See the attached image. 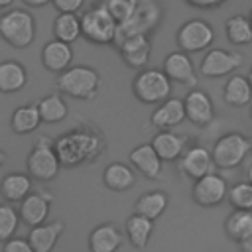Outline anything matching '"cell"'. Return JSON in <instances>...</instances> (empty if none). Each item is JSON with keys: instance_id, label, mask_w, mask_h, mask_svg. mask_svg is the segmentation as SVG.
<instances>
[{"instance_id": "cell-13", "label": "cell", "mask_w": 252, "mask_h": 252, "mask_svg": "<svg viewBox=\"0 0 252 252\" xmlns=\"http://www.w3.org/2000/svg\"><path fill=\"white\" fill-rule=\"evenodd\" d=\"M183 104H185V116L193 126L205 128L215 120V104L205 91L191 89L185 94Z\"/></svg>"}, {"instance_id": "cell-7", "label": "cell", "mask_w": 252, "mask_h": 252, "mask_svg": "<svg viewBox=\"0 0 252 252\" xmlns=\"http://www.w3.org/2000/svg\"><path fill=\"white\" fill-rule=\"evenodd\" d=\"M26 167H28V173L37 181L55 179L59 169H61V161L55 154V140L41 136L33 144V148L30 150L28 159H26Z\"/></svg>"}, {"instance_id": "cell-11", "label": "cell", "mask_w": 252, "mask_h": 252, "mask_svg": "<svg viewBox=\"0 0 252 252\" xmlns=\"http://www.w3.org/2000/svg\"><path fill=\"white\" fill-rule=\"evenodd\" d=\"M191 197L199 207H219L228 197L226 179L219 173H207L193 183Z\"/></svg>"}, {"instance_id": "cell-14", "label": "cell", "mask_w": 252, "mask_h": 252, "mask_svg": "<svg viewBox=\"0 0 252 252\" xmlns=\"http://www.w3.org/2000/svg\"><path fill=\"white\" fill-rule=\"evenodd\" d=\"M177 165L185 177H191L193 181H197V179L205 177L207 173H213V167H215L213 152L205 146H191L179 158Z\"/></svg>"}, {"instance_id": "cell-12", "label": "cell", "mask_w": 252, "mask_h": 252, "mask_svg": "<svg viewBox=\"0 0 252 252\" xmlns=\"http://www.w3.org/2000/svg\"><path fill=\"white\" fill-rule=\"evenodd\" d=\"M161 71L167 75L169 81L179 83V85L189 87V89H197V73H195L193 61H191V57L187 53H183L179 49L167 53L163 57Z\"/></svg>"}, {"instance_id": "cell-34", "label": "cell", "mask_w": 252, "mask_h": 252, "mask_svg": "<svg viewBox=\"0 0 252 252\" xmlns=\"http://www.w3.org/2000/svg\"><path fill=\"white\" fill-rule=\"evenodd\" d=\"M18 226L20 213L8 203H0V242H8L10 238H14Z\"/></svg>"}, {"instance_id": "cell-16", "label": "cell", "mask_w": 252, "mask_h": 252, "mask_svg": "<svg viewBox=\"0 0 252 252\" xmlns=\"http://www.w3.org/2000/svg\"><path fill=\"white\" fill-rule=\"evenodd\" d=\"M116 51L130 69H142L152 55V39L150 35H132L124 39Z\"/></svg>"}, {"instance_id": "cell-18", "label": "cell", "mask_w": 252, "mask_h": 252, "mask_svg": "<svg viewBox=\"0 0 252 252\" xmlns=\"http://www.w3.org/2000/svg\"><path fill=\"white\" fill-rule=\"evenodd\" d=\"M161 161H175L187 152V136L173 130H161L150 142Z\"/></svg>"}, {"instance_id": "cell-17", "label": "cell", "mask_w": 252, "mask_h": 252, "mask_svg": "<svg viewBox=\"0 0 252 252\" xmlns=\"http://www.w3.org/2000/svg\"><path fill=\"white\" fill-rule=\"evenodd\" d=\"M73 63V47L65 41L51 39L41 47V65L49 73H65Z\"/></svg>"}, {"instance_id": "cell-27", "label": "cell", "mask_w": 252, "mask_h": 252, "mask_svg": "<svg viewBox=\"0 0 252 252\" xmlns=\"http://www.w3.org/2000/svg\"><path fill=\"white\" fill-rule=\"evenodd\" d=\"M39 122H41V116H39L37 104H22L10 116V128L14 134H20V136L35 132Z\"/></svg>"}, {"instance_id": "cell-21", "label": "cell", "mask_w": 252, "mask_h": 252, "mask_svg": "<svg viewBox=\"0 0 252 252\" xmlns=\"http://www.w3.org/2000/svg\"><path fill=\"white\" fill-rule=\"evenodd\" d=\"M65 224L61 220H53V222H45L39 226H33L28 234V242L33 248V252H51L59 240V236L63 234Z\"/></svg>"}, {"instance_id": "cell-1", "label": "cell", "mask_w": 252, "mask_h": 252, "mask_svg": "<svg viewBox=\"0 0 252 252\" xmlns=\"http://www.w3.org/2000/svg\"><path fill=\"white\" fill-rule=\"evenodd\" d=\"M104 152V140L91 128H73L55 138V154L61 167H79L94 161Z\"/></svg>"}, {"instance_id": "cell-44", "label": "cell", "mask_w": 252, "mask_h": 252, "mask_svg": "<svg viewBox=\"0 0 252 252\" xmlns=\"http://www.w3.org/2000/svg\"><path fill=\"white\" fill-rule=\"evenodd\" d=\"M248 181H250V183H252V163H250V165H248Z\"/></svg>"}, {"instance_id": "cell-9", "label": "cell", "mask_w": 252, "mask_h": 252, "mask_svg": "<svg viewBox=\"0 0 252 252\" xmlns=\"http://www.w3.org/2000/svg\"><path fill=\"white\" fill-rule=\"evenodd\" d=\"M177 47L183 53H197L207 49L215 41V30L213 26L203 18H191L185 24L179 26L175 35Z\"/></svg>"}, {"instance_id": "cell-46", "label": "cell", "mask_w": 252, "mask_h": 252, "mask_svg": "<svg viewBox=\"0 0 252 252\" xmlns=\"http://www.w3.org/2000/svg\"><path fill=\"white\" fill-rule=\"evenodd\" d=\"M248 18H250V24H252V8H250V12H248Z\"/></svg>"}, {"instance_id": "cell-2", "label": "cell", "mask_w": 252, "mask_h": 252, "mask_svg": "<svg viewBox=\"0 0 252 252\" xmlns=\"http://www.w3.org/2000/svg\"><path fill=\"white\" fill-rule=\"evenodd\" d=\"M55 87L61 94H67L77 100H93L100 89V75L89 65H71L55 81Z\"/></svg>"}, {"instance_id": "cell-4", "label": "cell", "mask_w": 252, "mask_h": 252, "mask_svg": "<svg viewBox=\"0 0 252 252\" xmlns=\"http://www.w3.org/2000/svg\"><path fill=\"white\" fill-rule=\"evenodd\" d=\"M0 37L14 49H28L35 39V18L24 8H12L0 16Z\"/></svg>"}, {"instance_id": "cell-38", "label": "cell", "mask_w": 252, "mask_h": 252, "mask_svg": "<svg viewBox=\"0 0 252 252\" xmlns=\"http://www.w3.org/2000/svg\"><path fill=\"white\" fill-rule=\"evenodd\" d=\"M2 252H33V248L24 238H10L8 242H4Z\"/></svg>"}, {"instance_id": "cell-40", "label": "cell", "mask_w": 252, "mask_h": 252, "mask_svg": "<svg viewBox=\"0 0 252 252\" xmlns=\"http://www.w3.org/2000/svg\"><path fill=\"white\" fill-rule=\"evenodd\" d=\"M26 6H30V8H43V6H47V4H51L53 0H22Z\"/></svg>"}, {"instance_id": "cell-41", "label": "cell", "mask_w": 252, "mask_h": 252, "mask_svg": "<svg viewBox=\"0 0 252 252\" xmlns=\"http://www.w3.org/2000/svg\"><path fill=\"white\" fill-rule=\"evenodd\" d=\"M240 248H242L244 252H252V236H248L244 242H240Z\"/></svg>"}, {"instance_id": "cell-45", "label": "cell", "mask_w": 252, "mask_h": 252, "mask_svg": "<svg viewBox=\"0 0 252 252\" xmlns=\"http://www.w3.org/2000/svg\"><path fill=\"white\" fill-rule=\"evenodd\" d=\"M246 77H248V81H250V85H252V67H250V71H248V75H246Z\"/></svg>"}, {"instance_id": "cell-6", "label": "cell", "mask_w": 252, "mask_h": 252, "mask_svg": "<svg viewBox=\"0 0 252 252\" xmlns=\"http://www.w3.org/2000/svg\"><path fill=\"white\" fill-rule=\"evenodd\" d=\"M132 93L144 104H161L171 94V81L161 69H142L132 81Z\"/></svg>"}, {"instance_id": "cell-24", "label": "cell", "mask_w": 252, "mask_h": 252, "mask_svg": "<svg viewBox=\"0 0 252 252\" xmlns=\"http://www.w3.org/2000/svg\"><path fill=\"white\" fill-rule=\"evenodd\" d=\"M222 96H224V102L234 108H242V106L250 104L252 102V85H250L248 77H244V75L228 77L224 83V89H222Z\"/></svg>"}, {"instance_id": "cell-47", "label": "cell", "mask_w": 252, "mask_h": 252, "mask_svg": "<svg viewBox=\"0 0 252 252\" xmlns=\"http://www.w3.org/2000/svg\"><path fill=\"white\" fill-rule=\"evenodd\" d=\"M248 112H250V118H252V104H250V110Z\"/></svg>"}, {"instance_id": "cell-39", "label": "cell", "mask_w": 252, "mask_h": 252, "mask_svg": "<svg viewBox=\"0 0 252 252\" xmlns=\"http://www.w3.org/2000/svg\"><path fill=\"white\" fill-rule=\"evenodd\" d=\"M185 2L199 10H211V8H219L220 4H224V0H185Z\"/></svg>"}, {"instance_id": "cell-28", "label": "cell", "mask_w": 252, "mask_h": 252, "mask_svg": "<svg viewBox=\"0 0 252 252\" xmlns=\"http://www.w3.org/2000/svg\"><path fill=\"white\" fill-rule=\"evenodd\" d=\"M224 232L234 242H244L252 236V211H234L224 220Z\"/></svg>"}, {"instance_id": "cell-32", "label": "cell", "mask_w": 252, "mask_h": 252, "mask_svg": "<svg viewBox=\"0 0 252 252\" xmlns=\"http://www.w3.org/2000/svg\"><path fill=\"white\" fill-rule=\"evenodd\" d=\"M167 203H169L167 193H163V191H150V193L142 195L136 201V213L146 217V219H150V220H156L158 217L163 215V211L167 209Z\"/></svg>"}, {"instance_id": "cell-31", "label": "cell", "mask_w": 252, "mask_h": 252, "mask_svg": "<svg viewBox=\"0 0 252 252\" xmlns=\"http://www.w3.org/2000/svg\"><path fill=\"white\" fill-rule=\"evenodd\" d=\"M37 108H39L41 122H47V124H57V122L65 120L67 114H69V106H67L65 98L57 93L47 94L45 98H41L37 102Z\"/></svg>"}, {"instance_id": "cell-8", "label": "cell", "mask_w": 252, "mask_h": 252, "mask_svg": "<svg viewBox=\"0 0 252 252\" xmlns=\"http://www.w3.org/2000/svg\"><path fill=\"white\" fill-rule=\"evenodd\" d=\"M252 152V140L240 132L222 134L213 146V161L215 167L220 169H234L238 167L248 154Z\"/></svg>"}, {"instance_id": "cell-5", "label": "cell", "mask_w": 252, "mask_h": 252, "mask_svg": "<svg viewBox=\"0 0 252 252\" xmlns=\"http://www.w3.org/2000/svg\"><path fill=\"white\" fill-rule=\"evenodd\" d=\"M118 22L112 18L108 8L102 4H96L89 8L81 16V35L94 45H114Z\"/></svg>"}, {"instance_id": "cell-29", "label": "cell", "mask_w": 252, "mask_h": 252, "mask_svg": "<svg viewBox=\"0 0 252 252\" xmlns=\"http://www.w3.org/2000/svg\"><path fill=\"white\" fill-rule=\"evenodd\" d=\"M154 232V220L134 213L126 220V234L134 248H146Z\"/></svg>"}, {"instance_id": "cell-20", "label": "cell", "mask_w": 252, "mask_h": 252, "mask_svg": "<svg viewBox=\"0 0 252 252\" xmlns=\"http://www.w3.org/2000/svg\"><path fill=\"white\" fill-rule=\"evenodd\" d=\"M130 163L134 165V169H138L144 177L148 179H159L161 177V159L156 154L152 144H140L136 146L130 154H128Z\"/></svg>"}, {"instance_id": "cell-15", "label": "cell", "mask_w": 252, "mask_h": 252, "mask_svg": "<svg viewBox=\"0 0 252 252\" xmlns=\"http://www.w3.org/2000/svg\"><path fill=\"white\" fill-rule=\"evenodd\" d=\"M53 195L49 191H39V193H30L22 203H20V220L28 226H39L45 224L49 217Z\"/></svg>"}, {"instance_id": "cell-37", "label": "cell", "mask_w": 252, "mask_h": 252, "mask_svg": "<svg viewBox=\"0 0 252 252\" xmlns=\"http://www.w3.org/2000/svg\"><path fill=\"white\" fill-rule=\"evenodd\" d=\"M51 4L59 14H77L83 8L85 0H53Z\"/></svg>"}, {"instance_id": "cell-33", "label": "cell", "mask_w": 252, "mask_h": 252, "mask_svg": "<svg viewBox=\"0 0 252 252\" xmlns=\"http://www.w3.org/2000/svg\"><path fill=\"white\" fill-rule=\"evenodd\" d=\"M81 37V18L77 14H57L53 20V39L73 43Z\"/></svg>"}, {"instance_id": "cell-36", "label": "cell", "mask_w": 252, "mask_h": 252, "mask_svg": "<svg viewBox=\"0 0 252 252\" xmlns=\"http://www.w3.org/2000/svg\"><path fill=\"white\" fill-rule=\"evenodd\" d=\"M140 0H106L104 6L108 8V12L112 14V18L118 22V24H124L136 10Z\"/></svg>"}, {"instance_id": "cell-35", "label": "cell", "mask_w": 252, "mask_h": 252, "mask_svg": "<svg viewBox=\"0 0 252 252\" xmlns=\"http://www.w3.org/2000/svg\"><path fill=\"white\" fill-rule=\"evenodd\" d=\"M228 201L236 211H252V183L238 181L228 189Z\"/></svg>"}, {"instance_id": "cell-19", "label": "cell", "mask_w": 252, "mask_h": 252, "mask_svg": "<svg viewBox=\"0 0 252 252\" xmlns=\"http://www.w3.org/2000/svg\"><path fill=\"white\" fill-rule=\"evenodd\" d=\"M183 120H187V116H185V104H183L181 98H175V96H169L165 102L158 104V108L150 116L152 126H156L159 132L161 130L175 128Z\"/></svg>"}, {"instance_id": "cell-25", "label": "cell", "mask_w": 252, "mask_h": 252, "mask_svg": "<svg viewBox=\"0 0 252 252\" xmlns=\"http://www.w3.org/2000/svg\"><path fill=\"white\" fill-rule=\"evenodd\" d=\"M122 244V234L112 222L98 224L89 236L91 252H116Z\"/></svg>"}, {"instance_id": "cell-42", "label": "cell", "mask_w": 252, "mask_h": 252, "mask_svg": "<svg viewBox=\"0 0 252 252\" xmlns=\"http://www.w3.org/2000/svg\"><path fill=\"white\" fill-rule=\"evenodd\" d=\"M12 2L14 0H0V8H8V6H12Z\"/></svg>"}, {"instance_id": "cell-43", "label": "cell", "mask_w": 252, "mask_h": 252, "mask_svg": "<svg viewBox=\"0 0 252 252\" xmlns=\"http://www.w3.org/2000/svg\"><path fill=\"white\" fill-rule=\"evenodd\" d=\"M4 161H6V154H4L2 150H0V167L4 165Z\"/></svg>"}, {"instance_id": "cell-3", "label": "cell", "mask_w": 252, "mask_h": 252, "mask_svg": "<svg viewBox=\"0 0 252 252\" xmlns=\"http://www.w3.org/2000/svg\"><path fill=\"white\" fill-rule=\"evenodd\" d=\"M163 18V8L156 0H140L134 14L124 22L118 24L116 37H114V47H118L124 39L132 35H150L161 22Z\"/></svg>"}, {"instance_id": "cell-26", "label": "cell", "mask_w": 252, "mask_h": 252, "mask_svg": "<svg viewBox=\"0 0 252 252\" xmlns=\"http://www.w3.org/2000/svg\"><path fill=\"white\" fill-rule=\"evenodd\" d=\"M102 181L110 191H128L136 183V173L130 165L112 161L106 165V169L102 173Z\"/></svg>"}, {"instance_id": "cell-22", "label": "cell", "mask_w": 252, "mask_h": 252, "mask_svg": "<svg viewBox=\"0 0 252 252\" xmlns=\"http://www.w3.org/2000/svg\"><path fill=\"white\" fill-rule=\"evenodd\" d=\"M32 193V177L22 171L6 173L0 181V195L6 203H22Z\"/></svg>"}, {"instance_id": "cell-23", "label": "cell", "mask_w": 252, "mask_h": 252, "mask_svg": "<svg viewBox=\"0 0 252 252\" xmlns=\"http://www.w3.org/2000/svg\"><path fill=\"white\" fill-rule=\"evenodd\" d=\"M28 85V71L16 59L0 61V93L14 94Z\"/></svg>"}, {"instance_id": "cell-10", "label": "cell", "mask_w": 252, "mask_h": 252, "mask_svg": "<svg viewBox=\"0 0 252 252\" xmlns=\"http://www.w3.org/2000/svg\"><path fill=\"white\" fill-rule=\"evenodd\" d=\"M244 63V55L238 51H226V49H209L201 63L199 73L207 79H219L228 77L232 71H236Z\"/></svg>"}, {"instance_id": "cell-30", "label": "cell", "mask_w": 252, "mask_h": 252, "mask_svg": "<svg viewBox=\"0 0 252 252\" xmlns=\"http://www.w3.org/2000/svg\"><path fill=\"white\" fill-rule=\"evenodd\" d=\"M224 35L232 45L252 43V24L244 14H234L224 22Z\"/></svg>"}]
</instances>
